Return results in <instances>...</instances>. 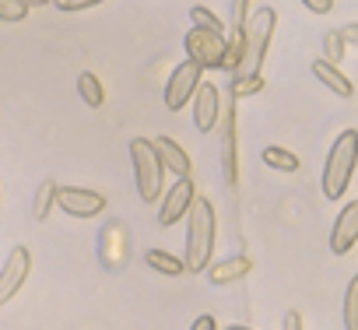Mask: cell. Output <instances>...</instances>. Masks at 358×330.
Instances as JSON below:
<instances>
[{"instance_id": "obj_31", "label": "cell", "mask_w": 358, "mask_h": 330, "mask_svg": "<svg viewBox=\"0 0 358 330\" xmlns=\"http://www.w3.org/2000/svg\"><path fill=\"white\" fill-rule=\"evenodd\" d=\"M225 330H250V327H225Z\"/></svg>"}, {"instance_id": "obj_17", "label": "cell", "mask_w": 358, "mask_h": 330, "mask_svg": "<svg viewBox=\"0 0 358 330\" xmlns=\"http://www.w3.org/2000/svg\"><path fill=\"white\" fill-rule=\"evenodd\" d=\"M78 95L85 99V106L88 109H99L102 102H106V92H102V81L92 74V71H85L81 78H78Z\"/></svg>"}, {"instance_id": "obj_28", "label": "cell", "mask_w": 358, "mask_h": 330, "mask_svg": "<svg viewBox=\"0 0 358 330\" xmlns=\"http://www.w3.org/2000/svg\"><path fill=\"white\" fill-rule=\"evenodd\" d=\"M306 4V11H313V15H327V11H334V0H302Z\"/></svg>"}, {"instance_id": "obj_1", "label": "cell", "mask_w": 358, "mask_h": 330, "mask_svg": "<svg viewBox=\"0 0 358 330\" xmlns=\"http://www.w3.org/2000/svg\"><path fill=\"white\" fill-rule=\"evenodd\" d=\"M274 25H278V11L274 8H257L250 11L243 32H239V53H236V64H232V78H257L260 67H264V57H267V46H271V36H274Z\"/></svg>"}, {"instance_id": "obj_30", "label": "cell", "mask_w": 358, "mask_h": 330, "mask_svg": "<svg viewBox=\"0 0 358 330\" xmlns=\"http://www.w3.org/2000/svg\"><path fill=\"white\" fill-rule=\"evenodd\" d=\"M355 36H358V25H348V29H344V39H341V43H344V50H348V46H355V43H358V39H355Z\"/></svg>"}, {"instance_id": "obj_18", "label": "cell", "mask_w": 358, "mask_h": 330, "mask_svg": "<svg viewBox=\"0 0 358 330\" xmlns=\"http://www.w3.org/2000/svg\"><path fill=\"white\" fill-rule=\"evenodd\" d=\"M148 264L158 271V274H169V278H179V274H187L183 271V260L165 253V250H148Z\"/></svg>"}, {"instance_id": "obj_5", "label": "cell", "mask_w": 358, "mask_h": 330, "mask_svg": "<svg viewBox=\"0 0 358 330\" xmlns=\"http://www.w3.org/2000/svg\"><path fill=\"white\" fill-rule=\"evenodd\" d=\"M187 60L197 64L201 71H225L229 67V39L222 32H204V29H190L187 36Z\"/></svg>"}, {"instance_id": "obj_24", "label": "cell", "mask_w": 358, "mask_h": 330, "mask_svg": "<svg viewBox=\"0 0 358 330\" xmlns=\"http://www.w3.org/2000/svg\"><path fill=\"white\" fill-rule=\"evenodd\" d=\"M264 88V78L257 74V78H232V95H239V99H246V95H257Z\"/></svg>"}, {"instance_id": "obj_3", "label": "cell", "mask_w": 358, "mask_h": 330, "mask_svg": "<svg viewBox=\"0 0 358 330\" xmlns=\"http://www.w3.org/2000/svg\"><path fill=\"white\" fill-rule=\"evenodd\" d=\"M351 176H355V130H344L334 141L323 165V197L341 201V194L351 187Z\"/></svg>"}, {"instance_id": "obj_4", "label": "cell", "mask_w": 358, "mask_h": 330, "mask_svg": "<svg viewBox=\"0 0 358 330\" xmlns=\"http://www.w3.org/2000/svg\"><path fill=\"white\" fill-rule=\"evenodd\" d=\"M130 158H134V176H137V194L144 204H155L162 197V183H165V165L155 151V144L148 137H134L130 141Z\"/></svg>"}, {"instance_id": "obj_7", "label": "cell", "mask_w": 358, "mask_h": 330, "mask_svg": "<svg viewBox=\"0 0 358 330\" xmlns=\"http://www.w3.org/2000/svg\"><path fill=\"white\" fill-rule=\"evenodd\" d=\"M29 271H32V253H29V246H15V250L8 253L4 267H0V306L11 302V299L22 292Z\"/></svg>"}, {"instance_id": "obj_26", "label": "cell", "mask_w": 358, "mask_h": 330, "mask_svg": "<svg viewBox=\"0 0 358 330\" xmlns=\"http://www.w3.org/2000/svg\"><path fill=\"white\" fill-rule=\"evenodd\" d=\"M99 8V0H57V11H88Z\"/></svg>"}, {"instance_id": "obj_11", "label": "cell", "mask_w": 358, "mask_h": 330, "mask_svg": "<svg viewBox=\"0 0 358 330\" xmlns=\"http://www.w3.org/2000/svg\"><path fill=\"white\" fill-rule=\"evenodd\" d=\"M355 239H358V204L351 201V204H344V208H341V215H337V222H334L330 250H334L337 257H344V253H351Z\"/></svg>"}, {"instance_id": "obj_19", "label": "cell", "mask_w": 358, "mask_h": 330, "mask_svg": "<svg viewBox=\"0 0 358 330\" xmlns=\"http://www.w3.org/2000/svg\"><path fill=\"white\" fill-rule=\"evenodd\" d=\"M36 4L43 0H0V22H25Z\"/></svg>"}, {"instance_id": "obj_23", "label": "cell", "mask_w": 358, "mask_h": 330, "mask_svg": "<svg viewBox=\"0 0 358 330\" xmlns=\"http://www.w3.org/2000/svg\"><path fill=\"white\" fill-rule=\"evenodd\" d=\"M344 53H348V50H344V43H341V32H327V36H323V64L334 67V64L344 60Z\"/></svg>"}, {"instance_id": "obj_25", "label": "cell", "mask_w": 358, "mask_h": 330, "mask_svg": "<svg viewBox=\"0 0 358 330\" xmlns=\"http://www.w3.org/2000/svg\"><path fill=\"white\" fill-rule=\"evenodd\" d=\"M250 4L246 0H239V4H232V32H236V39H239V32H243V25H246V18H250Z\"/></svg>"}, {"instance_id": "obj_22", "label": "cell", "mask_w": 358, "mask_h": 330, "mask_svg": "<svg viewBox=\"0 0 358 330\" xmlns=\"http://www.w3.org/2000/svg\"><path fill=\"white\" fill-rule=\"evenodd\" d=\"M344 330H358V278H351L344 292Z\"/></svg>"}, {"instance_id": "obj_6", "label": "cell", "mask_w": 358, "mask_h": 330, "mask_svg": "<svg viewBox=\"0 0 358 330\" xmlns=\"http://www.w3.org/2000/svg\"><path fill=\"white\" fill-rule=\"evenodd\" d=\"M53 204L60 211H67L71 218H99L106 211V197L99 190H85V187H57Z\"/></svg>"}, {"instance_id": "obj_12", "label": "cell", "mask_w": 358, "mask_h": 330, "mask_svg": "<svg viewBox=\"0 0 358 330\" xmlns=\"http://www.w3.org/2000/svg\"><path fill=\"white\" fill-rule=\"evenodd\" d=\"M151 144H155V151H158V158H162L165 169H172L179 180H190V169H194V165H190V155L179 148L172 137H155Z\"/></svg>"}, {"instance_id": "obj_8", "label": "cell", "mask_w": 358, "mask_h": 330, "mask_svg": "<svg viewBox=\"0 0 358 330\" xmlns=\"http://www.w3.org/2000/svg\"><path fill=\"white\" fill-rule=\"evenodd\" d=\"M197 88H201V67L190 64V60H183V64L172 71L169 85H165V106H169L172 113H179V109L194 99Z\"/></svg>"}, {"instance_id": "obj_13", "label": "cell", "mask_w": 358, "mask_h": 330, "mask_svg": "<svg viewBox=\"0 0 358 330\" xmlns=\"http://www.w3.org/2000/svg\"><path fill=\"white\" fill-rule=\"evenodd\" d=\"M222 169H225V180L236 183L239 165H236V109L232 106H229V113L222 120Z\"/></svg>"}, {"instance_id": "obj_10", "label": "cell", "mask_w": 358, "mask_h": 330, "mask_svg": "<svg viewBox=\"0 0 358 330\" xmlns=\"http://www.w3.org/2000/svg\"><path fill=\"white\" fill-rule=\"evenodd\" d=\"M197 201V194H194V180H176L172 183V190L165 194V204H162V211H158V225H176L179 218H183L187 211H190V204Z\"/></svg>"}, {"instance_id": "obj_32", "label": "cell", "mask_w": 358, "mask_h": 330, "mask_svg": "<svg viewBox=\"0 0 358 330\" xmlns=\"http://www.w3.org/2000/svg\"><path fill=\"white\" fill-rule=\"evenodd\" d=\"M0 204H4V194H0Z\"/></svg>"}, {"instance_id": "obj_27", "label": "cell", "mask_w": 358, "mask_h": 330, "mask_svg": "<svg viewBox=\"0 0 358 330\" xmlns=\"http://www.w3.org/2000/svg\"><path fill=\"white\" fill-rule=\"evenodd\" d=\"M281 330H306L302 313H299V309H288V313H285V320H281Z\"/></svg>"}, {"instance_id": "obj_2", "label": "cell", "mask_w": 358, "mask_h": 330, "mask_svg": "<svg viewBox=\"0 0 358 330\" xmlns=\"http://www.w3.org/2000/svg\"><path fill=\"white\" fill-rule=\"evenodd\" d=\"M190 225H187V260H183V271L190 274H201L208 264H211V253H215V208L211 201H194L190 204Z\"/></svg>"}, {"instance_id": "obj_16", "label": "cell", "mask_w": 358, "mask_h": 330, "mask_svg": "<svg viewBox=\"0 0 358 330\" xmlns=\"http://www.w3.org/2000/svg\"><path fill=\"white\" fill-rule=\"evenodd\" d=\"M264 165H271V169H278V173H295L299 169V155L281 148V144H267L264 148Z\"/></svg>"}, {"instance_id": "obj_21", "label": "cell", "mask_w": 358, "mask_h": 330, "mask_svg": "<svg viewBox=\"0 0 358 330\" xmlns=\"http://www.w3.org/2000/svg\"><path fill=\"white\" fill-rule=\"evenodd\" d=\"M53 194H57V183L53 180H43L39 190H36V204H32V218L36 222H46V215L53 208Z\"/></svg>"}, {"instance_id": "obj_14", "label": "cell", "mask_w": 358, "mask_h": 330, "mask_svg": "<svg viewBox=\"0 0 358 330\" xmlns=\"http://www.w3.org/2000/svg\"><path fill=\"white\" fill-rule=\"evenodd\" d=\"M313 78H316L327 92H334V95H341V99H351V95H355V85H351L337 67H330V64H323V60H313Z\"/></svg>"}, {"instance_id": "obj_29", "label": "cell", "mask_w": 358, "mask_h": 330, "mask_svg": "<svg viewBox=\"0 0 358 330\" xmlns=\"http://www.w3.org/2000/svg\"><path fill=\"white\" fill-rule=\"evenodd\" d=\"M190 330H218V323H215V316H208V313H201L197 320H194V327Z\"/></svg>"}, {"instance_id": "obj_15", "label": "cell", "mask_w": 358, "mask_h": 330, "mask_svg": "<svg viewBox=\"0 0 358 330\" xmlns=\"http://www.w3.org/2000/svg\"><path fill=\"white\" fill-rule=\"evenodd\" d=\"M250 267H253V264H250V257H243V253H239V257H225L222 264L211 267V281H215V285H232V281L246 278Z\"/></svg>"}, {"instance_id": "obj_9", "label": "cell", "mask_w": 358, "mask_h": 330, "mask_svg": "<svg viewBox=\"0 0 358 330\" xmlns=\"http://www.w3.org/2000/svg\"><path fill=\"white\" fill-rule=\"evenodd\" d=\"M218 116H222V92L211 81H201V88L194 92V127L208 134L218 127Z\"/></svg>"}, {"instance_id": "obj_20", "label": "cell", "mask_w": 358, "mask_h": 330, "mask_svg": "<svg viewBox=\"0 0 358 330\" xmlns=\"http://www.w3.org/2000/svg\"><path fill=\"white\" fill-rule=\"evenodd\" d=\"M190 18H194V29H204V32H222V36H225V22H222L211 8L194 4V8H190Z\"/></svg>"}]
</instances>
